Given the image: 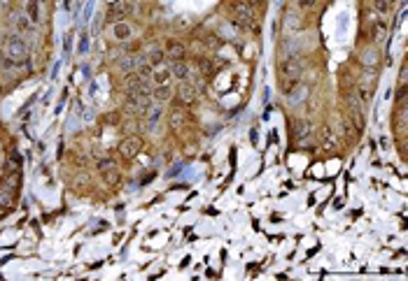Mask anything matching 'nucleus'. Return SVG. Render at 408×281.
<instances>
[{
  "label": "nucleus",
  "mask_w": 408,
  "mask_h": 281,
  "mask_svg": "<svg viewBox=\"0 0 408 281\" xmlns=\"http://www.w3.org/2000/svg\"><path fill=\"white\" fill-rule=\"evenodd\" d=\"M86 47H89V40H86V35H84V37H82V42H79V51L84 54V51H86Z\"/></svg>",
  "instance_id": "7c9ffc66"
},
{
  "label": "nucleus",
  "mask_w": 408,
  "mask_h": 281,
  "mask_svg": "<svg viewBox=\"0 0 408 281\" xmlns=\"http://www.w3.org/2000/svg\"><path fill=\"white\" fill-rule=\"evenodd\" d=\"M371 7H373V12H376L378 17H387L390 10H392L390 0H371Z\"/></svg>",
  "instance_id": "a211bd4d"
},
{
  "label": "nucleus",
  "mask_w": 408,
  "mask_h": 281,
  "mask_svg": "<svg viewBox=\"0 0 408 281\" xmlns=\"http://www.w3.org/2000/svg\"><path fill=\"white\" fill-rule=\"evenodd\" d=\"M280 72H282V79H301V75H303V58H298V56H289V58H285L280 63Z\"/></svg>",
  "instance_id": "7ed1b4c3"
},
{
  "label": "nucleus",
  "mask_w": 408,
  "mask_h": 281,
  "mask_svg": "<svg viewBox=\"0 0 408 281\" xmlns=\"http://www.w3.org/2000/svg\"><path fill=\"white\" fill-rule=\"evenodd\" d=\"M152 98L159 102V105H161V102H168L173 98L171 84H161V86H157V89H152Z\"/></svg>",
  "instance_id": "ddd939ff"
},
{
  "label": "nucleus",
  "mask_w": 408,
  "mask_h": 281,
  "mask_svg": "<svg viewBox=\"0 0 408 281\" xmlns=\"http://www.w3.org/2000/svg\"><path fill=\"white\" fill-rule=\"evenodd\" d=\"M198 70H201L203 77H206V75H213V60L210 58H198Z\"/></svg>",
  "instance_id": "b1692460"
},
{
  "label": "nucleus",
  "mask_w": 408,
  "mask_h": 281,
  "mask_svg": "<svg viewBox=\"0 0 408 281\" xmlns=\"http://www.w3.org/2000/svg\"><path fill=\"white\" fill-rule=\"evenodd\" d=\"M26 17L31 19L33 26L40 24V0H28V5H26Z\"/></svg>",
  "instance_id": "dca6fc26"
},
{
  "label": "nucleus",
  "mask_w": 408,
  "mask_h": 281,
  "mask_svg": "<svg viewBox=\"0 0 408 281\" xmlns=\"http://www.w3.org/2000/svg\"><path fill=\"white\" fill-rule=\"evenodd\" d=\"M184 119H187V114H184L182 107L171 109V116H168V121H171V128H173V130H180V128H182V123H184Z\"/></svg>",
  "instance_id": "2eb2a0df"
},
{
  "label": "nucleus",
  "mask_w": 408,
  "mask_h": 281,
  "mask_svg": "<svg viewBox=\"0 0 408 281\" xmlns=\"http://www.w3.org/2000/svg\"><path fill=\"white\" fill-rule=\"evenodd\" d=\"M138 60H140V58H126V60H122V70H131V72H133V67L135 65H138Z\"/></svg>",
  "instance_id": "a878e982"
},
{
  "label": "nucleus",
  "mask_w": 408,
  "mask_h": 281,
  "mask_svg": "<svg viewBox=\"0 0 408 281\" xmlns=\"http://www.w3.org/2000/svg\"><path fill=\"white\" fill-rule=\"evenodd\" d=\"M131 12H133L131 3H126V0H117V3H112V5H110V10H108V21H110V24L124 21V19H126Z\"/></svg>",
  "instance_id": "423d86ee"
},
{
  "label": "nucleus",
  "mask_w": 408,
  "mask_h": 281,
  "mask_svg": "<svg viewBox=\"0 0 408 281\" xmlns=\"http://www.w3.org/2000/svg\"><path fill=\"white\" fill-rule=\"evenodd\" d=\"M245 3H247L252 10H257V7H264V0H245Z\"/></svg>",
  "instance_id": "c756f323"
},
{
  "label": "nucleus",
  "mask_w": 408,
  "mask_h": 281,
  "mask_svg": "<svg viewBox=\"0 0 408 281\" xmlns=\"http://www.w3.org/2000/svg\"><path fill=\"white\" fill-rule=\"evenodd\" d=\"M140 149H142V139L138 137V135L124 137V139H122V144H119V154H122V158H126V161L135 158V156L140 154Z\"/></svg>",
  "instance_id": "39448f33"
},
{
  "label": "nucleus",
  "mask_w": 408,
  "mask_h": 281,
  "mask_svg": "<svg viewBox=\"0 0 408 281\" xmlns=\"http://www.w3.org/2000/svg\"><path fill=\"white\" fill-rule=\"evenodd\" d=\"M164 54L168 60H173V63H177V60H184L187 58V47H184L182 42H177V40H171V42L166 44Z\"/></svg>",
  "instance_id": "6e6552de"
},
{
  "label": "nucleus",
  "mask_w": 408,
  "mask_h": 281,
  "mask_svg": "<svg viewBox=\"0 0 408 281\" xmlns=\"http://www.w3.org/2000/svg\"><path fill=\"white\" fill-rule=\"evenodd\" d=\"M345 102H347V109H350V116L352 121L357 123V130L364 128V116H362V100L357 93H347L345 96Z\"/></svg>",
  "instance_id": "0eeeda50"
},
{
  "label": "nucleus",
  "mask_w": 408,
  "mask_h": 281,
  "mask_svg": "<svg viewBox=\"0 0 408 281\" xmlns=\"http://www.w3.org/2000/svg\"><path fill=\"white\" fill-rule=\"evenodd\" d=\"M17 186H19V174H12V177H7V181H5V186L3 188H7V191H17Z\"/></svg>",
  "instance_id": "393cba45"
},
{
  "label": "nucleus",
  "mask_w": 408,
  "mask_h": 281,
  "mask_svg": "<svg viewBox=\"0 0 408 281\" xmlns=\"http://www.w3.org/2000/svg\"><path fill=\"white\" fill-rule=\"evenodd\" d=\"M112 35H115V40H126V37H131V26L126 21H117L112 26Z\"/></svg>",
  "instance_id": "f3484780"
},
{
  "label": "nucleus",
  "mask_w": 408,
  "mask_h": 281,
  "mask_svg": "<svg viewBox=\"0 0 408 281\" xmlns=\"http://www.w3.org/2000/svg\"><path fill=\"white\" fill-rule=\"evenodd\" d=\"M12 24L19 28V33H28V30L33 28L31 19L26 17V12H14V14H12Z\"/></svg>",
  "instance_id": "4468645a"
},
{
  "label": "nucleus",
  "mask_w": 408,
  "mask_h": 281,
  "mask_svg": "<svg viewBox=\"0 0 408 281\" xmlns=\"http://www.w3.org/2000/svg\"><path fill=\"white\" fill-rule=\"evenodd\" d=\"M10 168H17V165H21V156H17V154H12L10 156V163H7Z\"/></svg>",
  "instance_id": "c85d7f7f"
},
{
  "label": "nucleus",
  "mask_w": 408,
  "mask_h": 281,
  "mask_svg": "<svg viewBox=\"0 0 408 281\" xmlns=\"http://www.w3.org/2000/svg\"><path fill=\"white\" fill-rule=\"evenodd\" d=\"M5 56L17 60V63H24L26 56H28V47H26L24 37L21 35H7L5 37Z\"/></svg>",
  "instance_id": "f257e3e1"
},
{
  "label": "nucleus",
  "mask_w": 408,
  "mask_h": 281,
  "mask_svg": "<svg viewBox=\"0 0 408 281\" xmlns=\"http://www.w3.org/2000/svg\"><path fill=\"white\" fill-rule=\"evenodd\" d=\"M0 91H3V89H0Z\"/></svg>",
  "instance_id": "2f4dec72"
},
{
  "label": "nucleus",
  "mask_w": 408,
  "mask_h": 281,
  "mask_svg": "<svg viewBox=\"0 0 408 281\" xmlns=\"http://www.w3.org/2000/svg\"><path fill=\"white\" fill-rule=\"evenodd\" d=\"M298 10H311V7H315V0H296Z\"/></svg>",
  "instance_id": "bb28decb"
},
{
  "label": "nucleus",
  "mask_w": 408,
  "mask_h": 281,
  "mask_svg": "<svg viewBox=\"0 0 408 281\" xmlns=\"http://www.w3.org/2000/svg\"><path fill=\"white\" fill-rule=\"evenodd\" d=\"M14 204V193L7 191V188H0V207L3 209H12Z\"/></svg>",
  "instance_id": "aec40b11"
},
{
  "label": "nucleus",
  "mask_w": 408,
  "mask_h": 281,
  "mask_svg": "<svg viewBox=\"0 0 408 281\" xmlns=\"http://www.w3.org/2000/svg\"><path fill=\"white\" fill-rule=\"evenodd\" d=\"M387 28H390V26H387V21L373 12V14H371V21H369V35H371L373 44L383 42L385 35H387Z\"/></svg>",
  "instance_id": "20e7f679"
},
{
  "label": "nucleus",
  "mask_w": 408,
  "mask_h": 281,
  "mask_svg": "<svg viewBox=\"0 0 408 281\" xmlns=\"http://www.w3.org/2000/svg\"><path fill=\"white\" fill-rule=\"evenodd\" d=\"M177 98H180L182 105H191L196 100V86L189 84V82H182V84L177 86Z\"/></svg>",
  "instance_id": "9d476101"
},
{
  "label": "nucleus",
  "mask_w": 408,
  "mask_h": 281,
  "mask_svg": "<svg viewBox=\"0 0 408 281\" xmlns=\"http://www.w3.org/2000/svg\"><path fill=\"white\" fill-rule=\"evenodd\" d=\"M164 58H166V54H164V49H152V54H149V65L152 67H157V65H161L164 63Z\"/></svg>",
  "instance_id": "5701e85b"
},
{
  "label": "nucleus",
  "mask_w": 408,
  "mask_h": 281,
  "mask_svg": "<svg viewBox=\"0 0 408 281\" xmlns=\"http://www.w3.org/2000/svg\"><path fill=\"white\" fill-rule=\"evenodd\" d=\"M147 112H149V114H147V116H149V128H154L159 123V119L164 116V109H161V105H152Z\"/></svg>",
  "instance_id": "412c9836"
},
{
  "label": "nucleus",
  "mask_w": 408,
  "mask_h": 281,
  "mask_svg": "<svg viewBox=\"0 0 408 281\" xmlns=\"http://www.w3.org/2000/svg\"><path fill=\"white\" fill-rule=\"evenodd\" d=\"M311 135H313V123L308 119H298L296 123H294V137H296L298 142H305Z\"/></svg>",
  "instance_id": "1a4fd4ad"
},
{
  "label": "nucleus",
  "mask_w": 408,
  "mask_h": 281,
  "mask_svg": "<svg viewBox=\"0 0 408 281\" xmlns=\"http://www.w3.org/2000/svg\"><path fill=\"white\" fill-rule=\"evenodd\" d=\"M100 174H103V179H105V184H108V186H117V184H119V179H122V177H119V170H117V165H115V168L103 170Z\"/></svg>",
  "instance_id": "6ab92c4d"
},
{
  "label": "nucleus",
  "mask_w": 408,
  "mask_h": 281,
  "mask_svg": "<svg viewBox=\"0 0 408 281\" xmlns=\"http://www.w3.org/2000/svg\"><path fill=\"white\" fill-rule=\"evenodd\" d=\"M171 72H173V77L180 79V82H189V77H191V67H189L184 60H177V63H173Z\"/></svg>",
  "instance_id": "f8f14e48"
},
{
  "label": "nucleus",
  "mask_w": 408,
  "mask_h": 281,
  "mask_svg": "<svg viewBox=\"0 0 408 281\" xmlns=\"http://www.w3.org/2000/svg\"><path fill=\"white\" fill-rule=\"evenodd\" d=\"M362 63H364L366 67H376V63H378V51L376 49H366L364 54H362Z\"/></svg>",
  "instance_id": "4be33fe9"
},
{
  "label": "nucleus",
  "mask_w": 408,
  "mask_h": 281,
  "mask_svg": "<svg viewBox=\"0 0 408 281\" xmlns=\"http://www.w3.org/2000/svg\"><path fill=\"white\" fill-rule=\"evenodd\" d=\"M233 17H236V26L240 28H254V10L245 0L233 5Z\"/></svg>",
  "instance_id": "f03ea898"
},
{
  "label": "nucleus",
  "mask_w": 408,
  "mask_h": 281,
  "mask_svg": "<svg viewBox=\"0 0 408 281\" xmlns=\"http://www.w3.org/2000/svg\"><path fill=\"white\" fill-rule=\"evenodd\" d=\"M173 77V72H171V67L168 65H157V70H152V79H154V84L157 86H161V84H168V79Z\"/></svg>",
  "instance_id": "9b49d317"
},
{
  "label": "nucleus",
  "mask_w": 408,
  "mask_h": 281,
  "mask_svg": "<svg viewBox=\"0 0 408 281\" xmlns=\"http://www.w3.org/2000/svg\"><path fill=\"white\" fill-rule=\"evenodd\" d=\"M108 168H115V161H110V158H105V161H100V163H98V172H103V170H108Z\"/></svg>",
  "instance_id": "cd10ccee"
}]
</instances>
